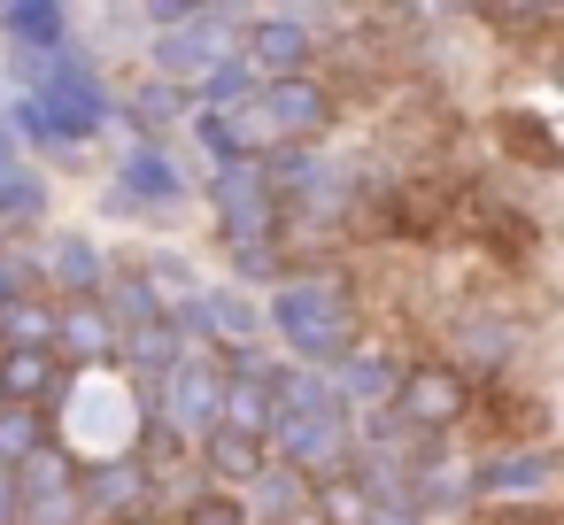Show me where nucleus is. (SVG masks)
I'll list each match as a JSON object with an SVG mask.
<instances>
[{
	"mask_svg": "<svg viewBox=\"0 0 564 525\" xmlns=\"http://www.w3.org/2000/svg\"><path fill=\"white\" fill-rule=\"evenodd\" d=\"M263 332H279L294 363L325 371V363H340V356L364 340V317H356L348 278H333V271H317V278L294 271V278H279V286L263 294Z\"/></svg>",
	"mask_w": 564,
	"mask_h": 525,
	"instance_id": "1",
	"label": "nucleus"
},
{
	"mask_svg": "<svg viewBox=\"0 0 564 525\" xmlns=\"http://www.w3.org/2000/svg\"><path fill=\"white\" fill-rule=\"evenodd\" d=\"M518 348H525V325H518L510 302H464V309L441 325V371H456L464 386L510 379Z\"/></svg>",
	"mask_w": 564,
	"mask_h": 525,
	"instance_id": "2",
	"label": "nucleus"
},
{
	"mask_svg": "<svg viewBox=\"0 0 564 525\" xmlns=\"http://www.w3.org/2000/svg\"><path fill=\"white\" fill-rule=\"evenodd\" d=\"M32 101L47 109V132H55L70 155H86V140H101V132L117 124V94L101 86L94 55H78V47L55 55V70H47V86H40Z\"/></svg>",
	"mask_w": 564,
	"mask_h": 525,
	"instance_id": "3",
	"label": "nucleus"
},
{
	"mask_svg": "<svg viewBox=\"0 0 564 525\" xmlns=\"http://www.w3.org/2000/svg\"><path fill=\"white\" fill-rule=\"evenodd\" d=\"M217 402H225V363L209 356V348H186L178 356V371L148 394V425H163L171 440H202V433H217Z\"/></svg>",
	"mask_w": 564,
	"mask_h": 525,
	"instance_id": "4",
	"label": "nucleus"
},
{
	"mask_svg": "<svg viewBox=\"0 0 564 525\" xmlns=\"http://www.w3.org/2000/svg\"><path fill=\"white\" fill-rule=\"evenodd\" d=\"M256 117H263V132H271V147L286 140V147H317L333 124H340V86L333 78H271V86H256Z\"/></svg>",
	"mask_w": 564,
	"mask_h": 525,
	"instance_id": "5",
	"label": "nucleus"
},
{
	"mask_svg": "<svg viewBox=\"0 0 564 525\" xmlns=\"http://www.w3.org/2000/svg\"><path fill=\"white\" fill-rule=\"evenodd\" d=\"M549 486H556V448L549 440H502L464 471L471 502H549Z\"/></svg>",
	"mask_w": 564,
	"mask_h": 525,
	"instance_id": "6",
	"label": "nucleus"
},
{
	"mask_svg": "<svg viewBox=\"0 0 564 525\" xmlns=\"http://www.w3.org/2000/svg\"><path fill=\"white\" fill-rule=\"evenodd\" d=\"M202 194H209V217H217V240H225V248H256V240H271L279 209H271V186H263L256 163H225V171H209Z\"/></svg>",
	"mask_w": 564,
	"mask_h": 525,
	"instance_id": "7",
	"label": "nucleus"
},
{
	"mask_svg": "<svg viewBox=\"0 0 564 525\" xmlns=\"http://www.w3.org/2000/svg\"><path fill=\"white\" fill-rule=\"evenodd\" d=\"M317 32H310V17L302 9H271V17H256L248 24V40H240V63L271 86V78H310L317 70Z\"/></svg>",
	"mask_w": 564,
	"mask_h": 525,
	"instance_id": "8",
	"label": "nucleus"
},
{
	"mask_svg": "<svg viewBox=\"0 0 564 525\" xmlns=\"http://www.w3.org/2000/svg\"><path fill=\"white\" fill-rule=\"evenodd\" d=\"M387 409H394L402 425L448 440V425H464V409H471V386H464L456 371H441V363H402V386H394Z\"/></svg>",
	"mask_w": 564,
	"mask_h": 525,
	"instance_id": "9",
	"label": "nucleus"
},
{
	"mask_svg": "<svg viewBox=\"0 0 564 525\" xmlns=\"http://www.w3.org/2000/svg\"><path fill=\"white\" fill-rule=\"evenodd\" d=\"M17 502H24L17 525H86V510H78V463L55 440L17 463Z\"/></svg>",
	"mask_w": 564,
	"mask_h": 525,
	"instance_id": "10",
	"label": "nucleus"
},
{
	"mask_svg": "<svg viewBox=\"0 0 564 525\" xmlns=\"http://www.w3.org/2000/svg\"><path fill=\"white\" fill-rule=\"evenodd\" d=\"M186 194H194V178L178 171V155H171V147H124L117 186H109V209L148 217V209H178Z\"/></svg>",
	"mask_w": 564,
	"mask_h": 525,
	"instance_id": "11",
	"label": "nucleus"
},
{
	"mask_svg": "<svg viewBox=\"0 0 564 525\" xmlns=\"http://www.w3.org/2000/svg\"><path fill=\"white\" fill-rule=\"evenodd\" d=\"M325 386H333V402H340L348 417H371V409L394 402V386H402V356L379 348V340H356L340 363H325Z\"/></svg>",
	"mask_w": 564,
	"mask_h": 525,
	"instance_id": "12",
	"label": "nucleus"
},
{
	"mask_svg": "<svg viewBox=\"0 0 564 525\" xmlns=\"http://www.w3.org/2000/svg\"><path fill=\"white\" fill-rule=\"evenodd\" d=\"M232 55H240V40H232V32H217V24H209V9H202L186 32H163V40H148V63H155V78H163V86H178V94H186L194 78H209L217 63H232Z\"/></svg>",
	"mask_w": 564,
	"mask_h": 525,
	"instance_id": "13",
	"label": "nucleus"
},
{
	"mask_svg": "<svg viewBox=\"0 0 564 525\" xmlns=\"http://www.w3.org/2000/svg\"><path fill=\"white\" fill-rule=\"evenodd\" d=\"M78 510H86V525H124V517L155 510V486H148V471L132 456H109V463L78 471Z\"/></svg>",
	"mask_w": 564,
	"mask_h": 525,
	"instance_id": "14",
	"label": "nucleus"
},
{
	"mask_svg": "<svg viewBox=\"0 0 564 525\" xmlns=\"http://www.w3.org/2000/svg\"><path fill=\"white\" fill-rule=\"evenodd\" d=\"M186 132H194V147L209 155V171H225V163H256V155L271 147V132H263L256 101H240V109H194V117H186Z\"/></svg>",
	"mask_w": 564,
	"mask_h": 525,
	"instance_id": "15",
	"label": "nucleus"
},
{
	"mask_svg": "<svg viewBox=\"0 0 564 525\" xmlns=\"http://www.w3.org/2000/svg\"><path fill=\"white\" fill-rule=\"evenodd\" d=\"M55 363L63 371H109L117 363V325L94 302H55Z\"/></svg>",
	"mask_w": 564,
	"mask_h": 525,
	"instance_id": "16",
	"label": "nucleus"
},
{
	"mask_svg": "<svg viewBox=\"0 0 564 525\" xmlns=\"http://www.w3.org/2000/svg\"><path fill=\"white\" fill-rule=\"evenodd\" d=\"M0 40L17 55H63V47H78V24L55 0H9V9H0Z\"/></svg>",
	"mask_w": 564,
	"mask_h": 525,
	"instance_id": "17",
	"label": "nucleus"
},
{
	"mask_svg": "<svg viewBox=\"0 0 564 525\" xmlns=\"http://www.w3.org/2000/svg\"><path fill=\"white\" fill-rule=\"evenodd\" d=\"M186 117H194L186 94L163 86V78H140L132 94H117V124H132V147H163V132L186 124Z\"/></svg>",
	"mask_w": 564,
	"mask_h": 525,
	"instance_id": "18",
	"label": "nucleus"
},
{
	"mask_svg": "<svg viewBox=\"0 0 564 525\" xmlns=\"http://www.w3.org/2000/svg\"><path fill=\"white\" fill-rule=\"evenodd\" d=\"M263 463H271V456H263V440H248V433H225V425H217V433L194 440V471H202L217 494H240Z\"/></svg>",
	"mask_w": 564,
	"mask_h": 525,
	"instance_id": "19",
	"label": "nucleus"
},
{
	"mask_svg": "<svg viewBox=\"0 0 564 525\" xmlns=\"http://www.w3.org/2000/svg\"><path fill=\"white\" fill-rule=\"evenodd\" d=\"M63 363L47 348H0V402H24V409H55L63 402Z\"/></svg>",
	"mask_w": 564,
	"mask_h": 525,
	"instance_id": "20",
	"label": "nucleus"
},
{
	"mask_svg": "<svg viewBox=\"0 0 564 525\" xmlns=\"http://www.w3.org/2000/svg\"><path fill=\"white\" fill-rule=\"evenodd\" d=\"M94 309L117 325V332H140V325H155L163 317V302H155V286L140 278V263H109V278H101V294H94Z\"/></svg>",
	"mask_w": 564,
	"mask_h": 525,
	"instance_id": "21",
	"label": "nucleus"
},
{
	"mask_svg": "<svg viewBox=\"0 0 564 525\" xmlns=\"http://www.w3.org/2000/svg\"><path fill=\"white\" fill-rule=\"evenodd\" d=\"M47 171H32V163H17L9 178H0V232H40L47 225Z\"/></svg>",
	"mask_w": 564,
	"mask_h": 525,
	"instance_id": "22",
	"label": "nucleus"
},
{
	"mask_svg": "<svg viewBox=\"0 0 564 525\" xmlns=\"http://www.w3.org/2000/svg\"><path fill=\"white\" fill-rule=\"evenodd\" d=\"M47 433H55V417H47V409L0 402V471H17L24 456H40V448H47Z\"/></svg>",
	"mask_w": 564,
	"mask_h": 525,
	"instance_id": "23",
	"label": "nucleus"
},
{
	"mask_svg": "<svg viewBox=\"0 0 564 525\" xmlns=\"http://www.w3.org/2000/svg\"><path fill=\"white\" fill-rule=\"evenodd\" d=\"M0 348H47L55 356V302L47 294H24L0 309Z\"/></svg>",
	"mask_w": 564,
	"mask_h": 525,
	"instance_id": "24",
	"label": "nucleus"
},
{
	"mask_svg": "<svg viewBox=\"0 0 564 525\" xmlns=\"http://www.w3.org/2000/svg\"><path fill=\"white\" fill-rule=\"evenodd\" d=\"M256 86H263V78L232 55V63H217L209 78H194V86H186V109H240V101H256Z\"/></svg>",
	"mask_w": 564,
	"mask_h": 525,
	"instance_id": "25",
	"label": "nucleus"
},
{
	"mask_svg": "<svg viewBox=\"0 0 564 525\" xmlns=\"http://www.w3.org/2000/svg\"><path fill=\"white\" fill-rule=\"evenodd\" d=\"M225 263H232V278H225V286H240V294H256V286L271 294L279 278H294V263H286V248H279V240H256V248H225Z\"/></svg>",
	"mask_w": 564,
	"mask_h": 525,
	"instance_id": "26",
	"label": "nucleus"
},
{
	"mask_svg": "<svg viewBox=\"0 0 564 525\" xmlns=\"http://www.w3.org/2000/svg\"><path fill=\"white\" fill-rule=\"evenodd\" d=\"M495 140H502V155H525L533 171H549V163H556V140H549V124H541L533 109H510V117L495 124Z\"/></svg>",
	"mask_w": 564,
	"mask_h": 525,
	"instance_id": "27",
	"label": "nucleus"
},
{
	"mask_svg": "<svg viewBox=\"0 0 564 525\" xmlns=\"http://www.w3.org/2000/svg\"><path fill=\"white\" fill-rule=\"evenodd\" d=\"M479 525H556V502H471Z\"/></svg>",
	"mask_w": 564,
	"mask_h": 525,
	"instance_id": "28",
	"label": "nucleus"
},
{
	"mask_svg": "<svg viewBox=\"0 0 564 525\" xmlns=\"http://www.w3.org/2000/svg\"><path fill=\"white\" fill-rule=\"evenodd\" d=\"M171 525H248V510H240L232 494H217V486H209V494H202V502H186Z\"/></svg>",
	"mask_w": 564,
	"mask_h": 525,
	"instance_id": "29",
	"label": "nucleus"
},
{
	"mask_svg": "<svg viewBox=\"0 0 564 525\" xmlns=\"http://www.w3.org/2000/svg\"><path fill=\"white\" fill-rule=\"evenodd\" d=\"M194 17H202V0H148V9H140V24H148L155 40H163V32H186Z\"/></svg>",
	"mask_w": 564,
	"mask_h": 525,
	"instance_id": "30",
	"label": "nucleus"
},
{
	"mask_svg": "<svg viewBox=\"0 0 564 525\" xmlns=\"http://www.w3.org/2000/svg\"><path fill=\"white\" fill-rule=\"evenodd\" d=\"M32 294V271H24V248H0V309Z\"/></svg>",
	"mask_w": 564,
	"mask_h": 525,
	"instance_id": "31",
	"label": "nucleus"
},
{
	"mask_svg": "<svg viewBox=\"0 0 564 525\" xmlns=\"http://www.w3.org/2000/svg\"><path fill=\"white\" fill-rule=\"evenodd\" d=\"M24 502H17V471H0V525H17Z\"/></svg>",
	"mask_w": 564,
	"mask_h": 525,
	"instance_id": "32",
	"label": "nucleus"
},
{
	"mask_svg": "<svg viewBox=\"0 0 564 525\" xmlns=\"http://www.w3.org/2000/svg\"><path fill=\"white\" fill-rule=\"evenodd\" d=\"M17 163H24V155H17V140H9V132H0V178H9Z\"/></svg>",
	"mask_w": 564,
	"mask_h": 525,
	"instance_id": "33",
	"label": "nucleus"
},
{
	"mask_svg": "<svg viewBox=\"0 0 564 525\" xmlns=\"http://www.w3.org/2000/svg\"><path fill=\"white\" fill-rule=\"evenodd\" d=\"M124 525H171V517H163V510H148V517H124Z\"/></svg>",
	"mask_w": 564,
	"mask_h": 525,
	"instance_id": "34",
	"label": "nucleus"
},
{
	"mask_svg": "<svg viewBox=\"0 0 564 525\" xmlns=\"http://www.w3.org/2000/svg\"><path fill=\"white\" fill-rule=\"evenodd\" d=\"M364 525H417V517H379V510H371V517H364Z\"/></svg>",
	"mask_w": 564,
	"mask_h": 525,
	"instance_id": "35",
	"label": "nucleus"
}]
</instances>
